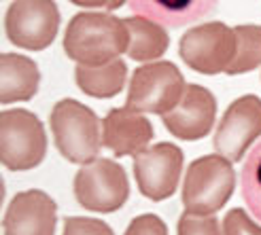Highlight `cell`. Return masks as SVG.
<instances>
[{"label": "cell", "mask_w": 261, "mask_h": 235, "mask_svg": "<svg viewBox=\"0 0 261 235\" xmlns=\"http://www.w3.org/2000/svg\"><path fill=\"white\" fill-rule=\"evenodd\" d=\"M125 21L111 13H76L64 34V51L85 66H100L127 53Z\"/></svg>", "instance_id": "6da1fadb"}, {"label": "cell", "mask_w": 261, "mask_h": 235, "mask_svg": "<svg viewBox=\"0 0 261 235\" xmlns=\"http://www.w3.org/2000/svg\"><path fill=\"white\" fill-rule=\"evenodd\" d=\"M51 132L60 155L70 163H91L100 155V119L76 100H60L51 110Z\"/></svg>", "instance_id": "7a4b0ae2"}, {"label": "cell", "mask_w": 261, "mask_h": 235, "mask_svg": "<svg viewBox=\"0 0 261 235\" xmlns=\"http://www.w3.org/2000/svg\"><path fill=\"white\" fill-rule=\"evenodd\" d=\"M233 189H236V172L229 159L221 155H206L195 159L182 185V205L191 214L211 216L223 208Z\"/></svg>", "instance_id": "3957f363"}, {"label": "cell", "mask_w": 261, "mask_h": 235, "mask_svg": "<svg viewBox=\"0 0 261 235\" xmlns=\"http://www.w3.org/2000/svg\"><path fill=\"white\" fill-rule=\"evenodd\" d=\"M47 136L41 119L25 110L13 108L0 114V157L11 172H25L45 159Z\"/></svg>", "instance_id": "277c9868"}, {"label": "cell", "mask_w": 261, "mask_h": 235, "mask_svg": "<svg viewBox=\"0 0 261 235\" xmlns=\"http://www.w3.org/2000/svg\"><path fill=\"white\" fill-rule=\"evenodd\" d=\"M185 87V78L172 62H151L134 70L125 106L138 112L166 114L176 108Z\"/></svg>", "instance_id": "5b68a950"}, {"label": "cell", "mask_w": 261, "mask_h": 235, "mask_svg": "<svg viewBox=\"0 0 261 235\" xmlns=\"http://www.w3.org/2000/svg\"><path fill=\"white\" fill-rule=\"evenodd\" d=\"M238 51L236 30L223 21H208L187 30L178 43L182 62L195 72L219 74L229 68Z\"/></svg>", "instance_id": "8992f818"}, {"label": "cell", "mask_w": 261, "mask_h": 235, "mask_svg": "<svg viewBox=\"0 0 261 235\" xmlns=\"http://www.w3.org/2000/svg\"><path fill=\"white\" fill-rule=\"evenodd\" d=\"M74 197L85 210L117 212L129 197L125 169L113 159H96L81 165L74 176Z\"/></svg>", "instance_id": "52a82bcc"}, {"label": "cell", "mask_w": 261, "mask_h": 235, "mask_svg": "<svg viewBox=\"0 0 261 235\" xmlns=\"http://www.w3.org/2000/svg\"><path fill=\"white\" fill-rule=\"evenodd\" d=\"M60 11L54 0H15L5 15L9 41L28 51H43L56 41Z\"/></svg>", "instance_id": "ba28073f"}, {"label": "cell", "mask_w": 261, "mask_h": 235, "mask_svg": "<svg viewBox=\"0 0 261 235\" xmlns=\"http://www.w3.org/2000/svg\"><path fill=\"white\" fill-rule=\"evenodd\" d=\"M185 155L176 144L160 142L134 155V176L140 193L151 201L172 197L182 174Z\"/></svg>", "instance_id": "9c48e42d"}, {"label": "cell", "mask_w": 261, "mask_h": 235, "mask_svg": "<svg viewBox=\"0 0 261 235\" xmlns=\"http://www.w3.org/2000/svg\"><path fill=\"white\" fill-rule=\"evenodd\" d=\"M261 136V98L242 96L229 104L215 134V151L238 163Z\"/></svg>", "instance_id": "30bf717a"}, {"label": "cell", "mask_w": 261, "mask_h": 235, "mask_svg": "<svg viewBox=\"0 0 261 235\" xmlns=\"http://www.w3.org/2000/svg\"><path fill=\"white\" fill-rule=\"evenodd\" d=\"M166 129L178 140H202L217 119V100L202 85H187L176 108L162 114Z\"/></svg>", "instance_id": "8fae6325"}, {"label": "cell", "mask_w": 261, "mask_h": 235, "mask_svg": "<svg viewBox=\"0 0 261 235\" xmlns=\"http://www.w3.org/2000/svg\"><path fill=\"white\" fill-rule=\"evenodd\" d=\"M58 203L45 191L17 193L3 218V235H56Z\"/></svg>", "instance_id": "7c38bea8"}, {"label": "cell", "mask_w": 261, "mask_h": 235, "mask_svg": "<svg viewBox=\"0 0 261 235\" xmlns=\"http://www.w3.org/2000/svg\"><path fill=\"white\" fill-rule=\"evenodd\" d=\"M153 125L142 112L132 108H113L102 121V146L117 157L138 155L149 146Z\"/></svg>", "instance_id": "4fadbf2b"}, {"label": "cell", "mask_w": 261, "mask_h": 235, "mask_svg": "<svg viewBox=\"0 0 261 235\" xmlns=\"http://www.w3.org/2000/svg\"><path fill=\"white\" fill-rule=\"evenodd\" d=\"M219 0H127L136 15L160 25L180 28L208 15Z\"/></svg>", "instance_id": "5bb4252c"}, {"label": "cell", "mask_w": 261, "mask_h": 235, "mask_svg": "<svg viewBox=\"0 0 261 235\" xmlns=\"http://www.w3.org/2000/svg\"><path fill=\"white\" fill-rule=\"evenodd\" d=\"M41 72L36 62L21 53L0 55V104L28 102L36 96Z\"/></svg>", "instance_id": "9a60e30c"}, {"label": "cell", "mask_w": 261, "mask_h": 235, "mask_svg": "<svg viewBox=\"0 0 261 235\" xmlns=\"http://www.w3.org/2000/svg\"><path fill=\"white\" fill-rule=\"evenodd\" d=\"M74 78L85 96L113 98L125 87L127 66L119 57L109 64H100V66H85V64H79L74 70Z\"/></svg>", "instance_id": "2e32d148"}, {"label": "cell", "mask_w": 261, "mask_h": 235, "mask_svg": "<svg viewBox=\"0 0 261 235\" xmlns=\"http://www.w3.org/2000/svg\"><path fill=\"white\" fill-rule=\"evenodd\" d=\"M125 28L129 34V45H127V55L134 62H149L162 57L168 45H170V36H168L166 28L160 23H155L147 17H127Z\"/></svg>", "instance_id": "e0dca14e"}, {"label": "cell", "mask_w": 261, "mask_h": 235, "mask_svg": "<svg viewBox=\"0 0 261 235\" xmlns=\"http://www.w3.org/2000/svg\"><path fill=\"white\" fill-rule=\"evenodd\" d=\"M238 51L225 74H246L261 66V25H236Z\"/></svg>", "instance_id": "ac0fdd59"}, {"label": "cell", "mask_w": 261, "mask_h": 235, "mask_svg": "<svg viewBox=\"0 0 261 235\" xmlns=\"http://www.w3.org/2000/svg\"><path fill=\"white\" fill-rule=\"evenodd\" d=\"M242 197L257 220H261V140L253 146L242 167Z\"/></svg>", "instance_id": "d6986e66"}, {"label": "cell", "mask_w": 261, "mask_h": 235, "mask_svg": "<svg viewBox=\"0 0 261 235\" xmlns=\"http://www.w3.org/2000/svg\"><path fill=\"white\" fill-rule=\"evenodd\" d=\"M178 235H223L219 227V220L211 214H191L182 212L178 218Z\"/></svg>", "instance_id": "ffe728a7"}, {"label": "cell", "mask_w": 261, "mask_h": 235, "mask_svg": "<svg viewBox=\"0 0 261 235\" xmlns=\"http://www.w3.org/2000/svg\"><path fill=\"white\" fill-rule=\"evenodd\" d=\"M64 235H115V233L104 220L70 216L64 220Z\"/></svg>", "instance_id": "44dd1931"}, {"label": "cell", "mask_w": 261, "mask_h": 235, "mask_svg": "<svg viewBox=\"0 0 261 235\" xmlns=\"http://www.w3.org/2000/svg\"><path fill=\"white\" fill-rule=\"evenodd\" d=\"M223 235H261V227L242 208H236L223 218Z\"/></svg>", "instance_id": "7402d4cb"}, {"label": "cell", "mask_w": 261, "mask_h": 235, "mask_svg": "<svg viewBox=\"0 0 261 235\" xmlns=\"http://www.w3.org/2000/svg\"><path fill=\"white\" fill-rule=\"evenodd\" d=\"M125 235H168V227L158 214H142L127 225Z\"/></svg>", "instance_id": "603a6c76"}, {"label": "cell", "mask_w": 261, "mask_h": 235, "mask_svg": "<svg viewBox=\"0 0 261 235\" xmlns=\"http://www.w3.org/2000/svg\"><path fill=\"white\" fill-rule=\"evenodd\" d=\"M72 5L83 7V9H107V11H115L125 5V0H70Z\"/></svg>", "instance_id": "cb8c5ba5"}]
</instances>
